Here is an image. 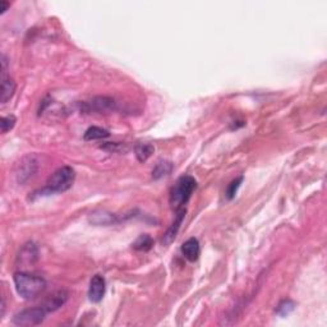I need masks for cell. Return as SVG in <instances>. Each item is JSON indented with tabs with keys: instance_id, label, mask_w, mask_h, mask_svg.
Listing matches in <instances>:
<instances>
[{
	"instance_id": "obj_4",
	"label": "cell",
	"mask_w": 327,
	"mask_h": 327,
	"mask_svg": "<svg viewBox=\"0 0 327 327\" xmlns=\"http://www.w3.org/2000/svg\"><path fill=\"white\" fill-rule=\"evenodd\" d=\"M47 311L44 307H36V308H28L18 312L14 316L13 322L17 326H35L40 324L46 317Z\"/></svg>"
},
{
	"instance_id": "obj_9",
	"label": "cell",
	"mask_w": 327,
	"mask_h": 327,
	"mask_svg": "<svg viewBox=\"0 0 327 327\" xmlns=\"http://www.w3.org/2000/svg\"><path fill=\"white\" fill-rule=\"evenodd\" d=\"M67 299H68V294H67V291L64 290L56 291L55 294H52L51 296H49V298L46 299V302L42 304V307L46 309L47 313H49V312H54L56 311V309L61 308V307H63L64 303L67 302Z\"/></svg>"
},
{
	"instance_id": "obj_11",
	"label": "cell",
	"mask_w": 327,
	"mask_h": 327,
	"mask_svg": "<svg viewBox=\"0 0 327 327\" xmlns=\"http://www.w3.org/2000/svg\"><path fill=\"white\" fill-rule=\"evenodd\" d=\"M184 216H186V210L181 209L176 211V217H175V220H174L173 225H171L170 229L166 231V234L164 235V239H162V242H164V243L169 244L174 238H175L176 233H178L179 228H181L182 223H183V220H184Z\"/></svg>"
},
{
	"instance_id": "obj_2",
	"label": "cell",
	"mask_w": 327,
	"mask_h": 327,
	"mask_svg": "<svg viewBox=\"0 0 327 327\" xmlns=\"http://www.w3.org/2000/svg\"><path fill=\"white\" fill-rule=\"evenodd\" d=\"M197 188V182L193 176L183 175L176 181L170 192V203L175 211L183 209L184 204L191 198L192 193Z\"/></svg>"
},
{
	"instance_id": "obj_10",
	"label": "cell",
	"mask_w": 327,
	"mask_h": 327,
	"mask_svg": "<svg viewBox=\"0 0 327 327\" xmlns=\"http://www.w3.org/2000/svg\"><path fill=\"white\" fill-rule=\"evenodd\" d=\"M39 258V251H37V247L35 246L34 243L24 244V247L22 248L21 253H19L18 259L22 262V263L26 264H35V262Z\"/></svg>"
},
{
	"instance_id": "obj_5",
	"label": "cell",
	"mask_w": 327,
	"mask_h": 327,
	"mask_svg": "<svg viewBox=\"0 0 327 327\" xmlns=\"http://www.w3.org/2000/svg\"><path fill=\"white\" fill-rule=\"evenodd\" d=\"M105 290H106V283H105L104 276L95 275L90 281V289H88V298L90 301L94 303H99L102 301L105 295Z\"/></svg>"
},
{
	"instance_id": "obj_18",
	"label": "cell",
	"mask_w": 327,
	"mask_h": 327,
	"mask_svg": "<svg viewBox=\"0 0 327 327\" xmlns=\"http://www.w3.org/2000/svg\"><path fill=\"white\" fill-rule=\"evenodd\" d=\"M152 246H154V241L147 234L139 236L136 241V243L133 244L134 249H137V251H148V249L152 248Z\"/></svg>"
},
{
	"instance_id": "obj_14",
	"label": "cell",
	"mask_w": 327,
	"mask_h": 327,
	"mask_svg": "<svg viewBox=\"0 0 327 327\" xmlns=\"http://www.w3.org/2000/svg\"><path fill=\"white\" fill-rule=\"evenodd\" d=\"M110 136V133L106 129H102L100 127H91L84 132L83 138L86 141H96V139H104Z\"/></svg>"
},
{
	"instance_id": "obj_7",
	"label": "cell",
	"mask_w": 327,
	"mask_h": 327,
	"mask_svg": "<svg viewBox=\"0 0 327 327\" xmlns=\"http://www.w3.org/2000/svg\"><path fill=\"white\" fill-rule=\"evenodd\" d=\"M35 173H36V161H35L34 157L28 156L19 165V170L17 171V178H18L19 183H23L27 179L31 178Z\"/></svg>"
},
{
	"instance_id": "obj_13",
	"label": "cell",
	"mask_w": 327,
	"mask_h": 327,
	"mask_svg": "<svg viewBox=\"0 0 327 327\" xmlns=\"http://www.w3.org/2000/svg\"><path fill=\"white\" fill-rule=\"evenodd\" d=\"M173 170V164L170 161H166V160H161L155 165L154 170H152V178L154 179H160L164 178V176L169 175Z\"/></svg>"
},
{
	"instance_id": "obj_16",
	"label": "cell",
	"mask_w": 327,
	"mask_h": 327,
	"mask_svg": "<svg viewBox=\"0 0 327 327\" xmlns=\"http://www.w3.org/2000/svg\"><path fill=\"white\" fill-rule=\"evenodd\" d=\"M155 148L152 144L150 143H138L134 147V152H136V156L138 159V161L144 162L152 154H154Z\"/></svg>"
},
{
	"instance_id": "obj_1",
	"label": "cell",
	"mask_w": 327,
	"mask_h": 327,
	"mask_svg": "<svg viewBox=\"0 0 327 327\" xmlns=\"http://www.w3.org/2000/svg\"><path fill=\"white\" fill-rule=\"evenodd\" d=\"M13 279L17 293L27 301L37 298L46 289V281L44 279L36 275H29L27 272H16Z\"/></svg>"
},
{
	"instance_id": "obj_19",
	"label": "cell",
	"mask_w": 327,
	"mask_h": 327,
	"mask_svg": "<svg viewBox=\"0 0 327 327\" xmlns=\"http://www.w3.org/2000/svg\"><path fill=\"white\" fill-rule=\"evenodd\" d=\"M242 182H243V176H239L238 179H235V181L231 182L230 184H229L228 189H226V198L228 199H233L234 197H235L236 192H238L239 187H241Z\"/></svg>"
},
{
	"instance_id": "obj_3",
	"label": "cell",
	"mask_w": 327,
	"mask_h": 327,
	"mask_svg": "<svg viewBox=\"0 0 327 327\" xmlns=\"http://www.w3.org/2000/svg\"><path fill=\"white\" fill-rule=\"evenodd\" d=\"M74 178H76V173L71 166H62L47 179V183L42 192H46L47 194L63 193L73 186Z\"/></svg>"
},
{
	"instance_id": "obj_15",
	"label": "cell",
	"mask_w": 327,
	"mask_h": 327,
	"mask_svg": "<svg viewBox=\"0 0 327 327\" xmlns=\"http://www.w3.org/2000/svg\"><path fill=\"white\" fill-rule=\"evenodd\" d=\"M91 223L96 224V225H110L114 221V215L106 214L105 211H96L94 214H91Z\"/></svg>"
},
{
	"instance_id": "obj_12",
	"label": "cell",
	"mask_w": 327,
	"mask_h": 327,
	"mask_svg": "<svg viewBox=\"0 0 327 327\" xmlns=\"http://www.w3.org/2000/svg\"><path fill=\"white\" fill-rule=\"evenodd\" d=\"M16 82L12 78H6L3 77V82H2V96H0V102L2 104H7L12 97L14 96L16 92Z\"/></svg>"
},
{
	"instance_id": "obj_20",
	"label": "cell",
	"mask_w": 327,
	"mask_h": 327,
	"mask_svg": "<svg viewBox=\"0 0 327 327\" xmlns=\"http://www.w3.org/2000/svg\"><path fill=\"white\" fill-rule=\"evenodd\" d=\"M16 122L17 119L14 115L3 116L2 118V123H0V126H2V133H7L8 131L13 129V127L16 126Z\"/></svg>"
},
{
	"instance_id": "obj_21",
	"label": "cell",
	"mask_w": 327,
	"mask_h": 327,
	"mask_svg": "<svg viewBox=\"0 0 327 327\" xmlns=\"http://www.w3.org/2000/svg\"><path fill=\"white\" fill-rule=\"evenodd\" d=\"M9 8V3L6 0H0V14L6 13L7 9Z\"/></svg>"
},
{
	"instance_id": "obj_8",
	"label": "cell",
	"mask_w": 327,
	"mask_h": 327,
	"mask_svg": "<svg viewBox=\"0 0 327 327\" xmlns=\"http://www.w3.org/2000/svg\"><path fill=\"white\" fill-rule=\"evenodd\" d=\"M182 253H183V256L188 261H197L199 257V253H201V247H199L198 239L189 238L188 241L184 242L183 246H182Z\"/></svg>"
},
{
	"instance_id": "obj_17",
	"label": "cell",
	"mask_w": 327,
	"mask_h": 327,
	"mask_svg": "<svg viewBox=\"0 0 327 327\" xmlns=\"http://www.w3.org/2000/svg\"><path fill=\"white\" fill-rule=\"evenodd\" d=\"M294 309H295V303L293 301H290V299H285V301L279 303L278 308H276V313L281 317H285L289 316Z\"/></svg>"
},
{
	"instance_id": "obj_6",
	"label": "cell",
	"mask_w": 327,
	"mask_h": 327,
	"mask_svg": "<svg viewBox=\"0 0 327 327\" xmlns=\"http://www.w3.org/2000/svg\"><path fill=\"white\" fill-rule=\"evenodd\" d=\"M86 110L88 111H100V113H106V111L115 110V101L110 97H95L92 101L86 102L83 105Z\"/></svg>"
}]
</instances>
